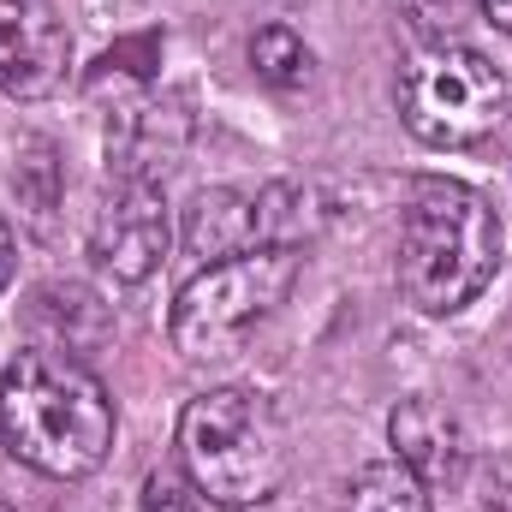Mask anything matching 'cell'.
<instances>
[{
	"mask_svg": "<svg viewBox=\"0 0 512 512\" xmlns=\"http://www.w3.org/2000/svg\"><path fill=\"white\" fill-rule=\"evenodd\" d=\"M167 245H173V221H167L161 185L143 179V173H120L108 185L102 209H96V227H90L96 268L114 274V280H126V286H137V280H149L161 268Z\"/></svg>",
	"mask_w": 512,
	"mask_h": 512,
	"instance_id": "8992f818",
	"label": "cell"
},
{
	"mask_svg": "<svg viewBox=\"0 0 512 512\" xmlns=\"http://www.w3.org/2000/svg\"><path fill=\"white\" fill-rule=\"evenodd\" d=\"M251 66L262 84H274V90H298L304 78H310V48L286 30V24H268V30H256L251 36Z\"/></svg>",
	"mask_w": 512,
	"mask_h": 512,
	"instance_id": "8fae6325",
	"label": "cell"
},
{
	"mask_svg": "<svg viewBox=\"0 0 512 512\" xmlns=\"http://www.w3.org/2000/svg\"><path fill=\"white\" fill-rule=\"evenodd\" d=\"M477 12H483L489 24H501V30H512V0H477Z\"/></svg>",
	"mask_w": 512,
	"mask_h": 512,
	"instance_id": "9a60e30c",
	"label": "cell"
},
{
	"mask_svg": "<svg viewBox=\"0 0 512 512\" xmlns=\"http://www.w3.org/2000/svg\"><path fill=\"white\" fill-rule=\"evenodd\" d=\"M471 6H477V0H405V18H411V30L435 48V42H453V36H459V24L471 18Z\"/></svg>",
	"mask_w": 512,
	"mask_h": 512,
	"instance_id": "4fadbf2b",
	"label": "cell"
},
{
	"mask_svg": "<svg viewBox=\"0 0 512 512\" xmlns=\"http://www.w3.org/2000/svg\"><path fill=\"white\" fill-rule=\"evenodd\" d=\"M137 512H221L191 477H179V471H155L149 483H143V507Z\"/></svg>",
	"mask_w": 512,
	"mask_h": 512,
	"instance_id": "7c38bea8",
	"label": "cell"
},
{
	"mask_svg": "<svg viewBox=\"0 0 512 512\" xmlns=\"http://www.w3.org/2000/svg\"><path fill=\"white\" fill-rule=\"evenodd\" d=\"M346 512H429V483L411 477L399 459H376L352 477Z\"/></svg>",
	"mask_w": 512,
	"mask_h": 512,
	"instance_id": "30bf717a",
	"label": "cell"
},
{
	"mask_svg": "<svg viewBox=\"0 0 512 512\" xmlns=\"http://www.w3.org/2000/svg\"><path fill=\"white\" fill-rule=\"evenodd\" d=\"M185 245L197 256H239L262 245V209L245 191H203L191 221H185Z\"/></svg>",
	"mask_w": 512,
	"mask_h": 512,
	"instance_id": "9c48e42d",
	"label": "cell"
},
{
	"mask_svg": "<svg viewBox=\"0 0 512 512\" xmlns=\"http://www.w3.org/2000/svg\"><path fill=\"white\" fill-rule=\"evenodd\" d=\"M507 114V84L489 66V54L465 42L423 48L399 78V120L429 149H471Z\"/></svg>",
	"mask_w": 512,
	"mask_h": 512,
	"instance_id": "5b68a950",
	"label": "cell"
},
{
	"mask_svg": "<svg viewBox=\"0 0 512 512\" xmlns=\"http://www.w3.org/2000/svg\"><path fill=\"white\" fill-rule=\"evenodd\" d=\"M387 441H393V459L411 471V477H423L429 489H453L459 477H465V429H459V417L447 411V405H435V399H399L393 405V417H387Z\"/></svg>",
	"mask_w": 512,
	"mask_h": 512,
	"instance_id": "ba28073f",
	"label": "cell"
},
{
	"mask_svg": "<svg viewBox=\"0 0 512 512\" xmlns=\"http://www.w3.org/2000/svg\"><path fill=\"white\" fill-rule=\"evenodd\" d=\"M0 512H12V507H6V501H0Z\"/></svg>",
	"mask_w": 512,
	"mask_h": 512,
	"instance_id": "2e32d148",
	"label": "cell"
},
{
	"mask_svg": "<svg viewBox=\"0 0 512 512\" xmlns=\"http://www.w3.org/2000/svg\"><path fill=\"white\" fill-rule=\"evenodd\" d=\"M12 268H18V239H12V227L0 221V292L12 286Z\"/></svg>",
	"mask_w": 512,
	"mask_h": 512,
	"instance_id": "5bb4252c",
	"label": "cell"
},
{
	"mask_svg": "<svg viewBox=\"0 0 512 512\" xmlns=\"http://www.w3.org/2000/svg\"><path fill=\"white\" fill-rule=\"evenodd\" d=\"M501 268V215L459 179H423L399 215V292L423 316H459Z\"/></svg>",
	"mask_w": 512,
	"mask_h": 512,
	"instance_id": "7a4b0ae2",
	"label": "cell"
},
{
	"mask_svg": "<svg viewBox=\"0 0 512 512\" xmlns=\"http://www.w3.org/2000/svg\"><path fill=\"white\" fill-rule=\"evenodd\" d=\"M72 72V30L42 0H0V96L42 102Z\"/></svg>",
	"mask_w": 512,
	"mask_h": 512,
	"instance_id": "52a82bcc",
	"label": "cell"
},
{
	"mask_svg": "<svg viewBox=\"0 0 512 512\" xmlns=\"http://www.w3.org/2000/svg\"><path fill=\"white\" fill-rule=\"evenodd\" d=\"M292 280H298V256L286 251V245H256V251L221 256V262L197 268L179 286L167 334H173V346L191 364L239 358L245 340L286 304Z\"/></svg>",
	"mask_w": 512,
	"mask_h": 512,
	"instance_id": "277c9868",
	"label": "cell"
},
{
	"mask_svg": "<svg viewBox=\"0 0 512 512\" xmlns=\"http://www.w3.org/2000/svg\"><path fill=\"white\" fill-rule=\"evenodd\" d=\"M185 477L215 507H262L292 471V429L256 387H209L179 417Z\"/></svg>",
	"mask_w": 512,
	"mask_h": 512,
	"instance_id": "3957f363",
	"label": "cell"
},
{
	"mask_svg": "<svg viewBox=\"0 0 512 512\" xmlns=\"http://www.w3.org/2000/svg\"><path fill=\"white\" fill-rule=\"evenodd\" d=\"M0 441L18 465L78 483L114 453V399L66 352H18L0 376Z\"/></svg>",
	"mask_w": 512,
	"mask_h": 512,
	"instance_id": "6da1fadb",
	"label": "cell"
}]
</instances>
